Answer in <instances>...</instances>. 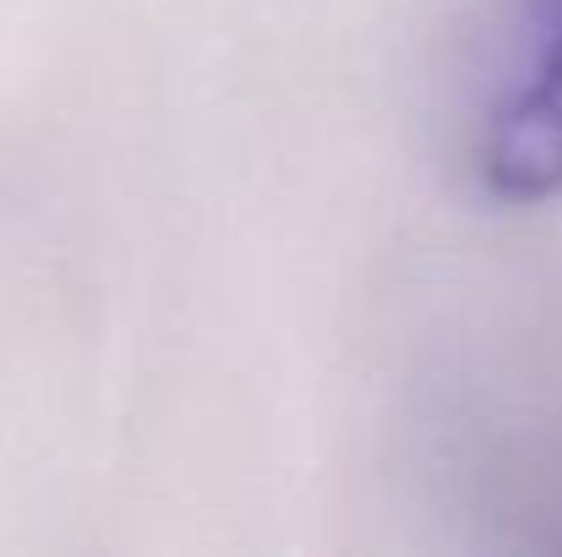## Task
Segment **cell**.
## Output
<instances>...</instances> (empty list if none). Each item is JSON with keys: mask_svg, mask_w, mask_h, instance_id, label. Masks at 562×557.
Listing matches in <instances>:
<instances>
[{"mask_svg": "<svg viewBox=\"0 0 562 557\" xmlns=\"http://www.w3.org/2000/svg\"><path fill=\"white\" fill-rule=\"evenodd\" d=\"M481 170L503 202L562 191V0H530V66L492 115Z\"/></svg>", "mask_w": 562, "mask_h": 557, "instance_id": "6da1fadb", "label": "cell"}]
</instances>
